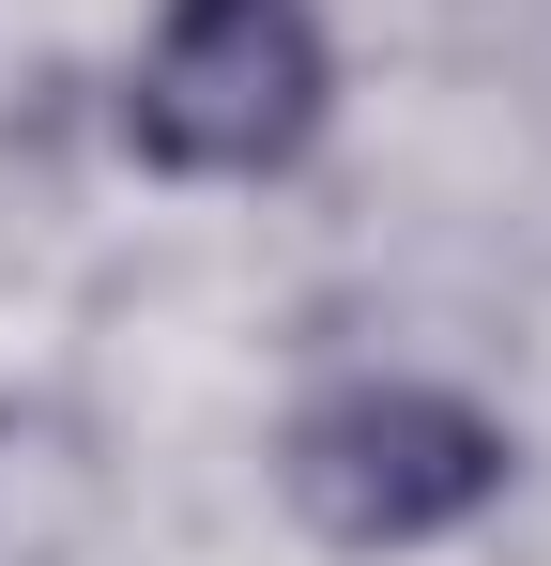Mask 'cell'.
Instances as JSON below:
<instances>
[{
    "label": "cell",
    "instance_id": "1",
    "mask_svg": "<svg viewBox=\"0 0 551 566\" xmlns=\"http://www.w3.org/2000/svg\"><path fill=\"white\" fill-rule=\"evenodd\" d=\"M322 107H337V46L306 0H169L123 77V138L184 185H261L322 138Z\"/></svg>",
    "mask_w": 551,
    "mask_h": 566
},
{
    "label": "cell",
    "instance_id": "2",
    "mask_svg": "<svg viewBox=\"0 0 551 566\" xmlns=\"http://www.w3.org/2000/svg\"><path fill=\"white\" fill-rule=\"evenodd\" d=\"M276 490L337 552H429L475 505H506V429L445 382H337L276 429Z\"/></svg>",
    "mask_w": 551,
    "mask_h": 566
},
{
    "label": "cell",
    "instance_id": "3",
    "mask_svg": "<svg viewBox=\"0 0 551 566\" xmlns=\"http://www.w3.org/2000/svg\"><path fill=\"white\" fill-rule=\"evenodd\" d=\"M92 536V444L62 413H0V566H62Z\"/></svg>",
    "mask_w": 551,
    "mask_h": 566
}]
</instances>
